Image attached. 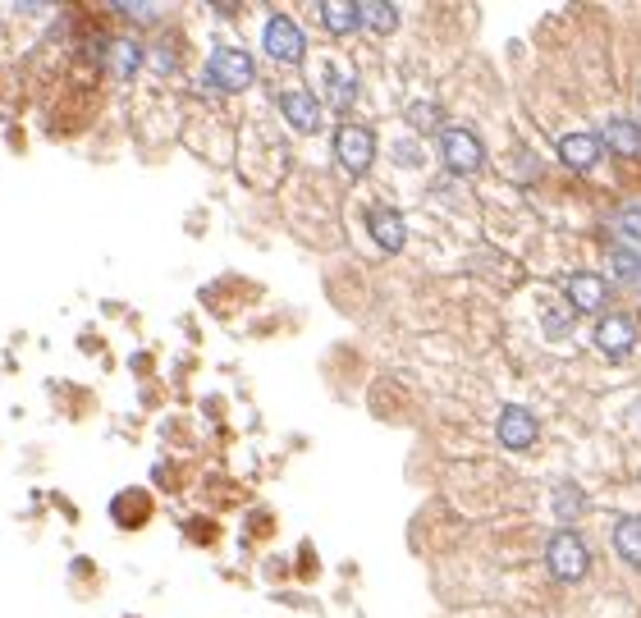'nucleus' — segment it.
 Segmentation results:
<instances>
[{"label": "nucleus", "instance_id": "obj_1", "mask_svg": "<svg viewBox=\"0 0 641 618\" xmlns=\"http://www.w3.org/2000/svg\"><path fill=\"white\" fill-rule=\"evenodd\" d=\"M207 78L220 87V92H239L257 78V65H252V55L239 51V46H216L207 60Z\"/></svg>", "mask_w": 641, "mask_h": 618}, {"label": "nucleus", "instance_id": "obj_2", "mask_svg": "<svg viewBox=\"0 0 641 618\" xmlns=\"http://www.w3.org/2000/svg\"><path fill=\"white\" fill-rule=\"evenodd\" d=\"M545 559H550V573H555L559 582H582L591 568V550L577 532H559L555 541H550V554H545Z\"/></svg>", "mask_w": 641, "mask_h": 618}, {"label": "nucleus", "instance_id": "obj_3", "mask_svg": "<svg viewBox=\"0 0 641 618\" xmlns=\"http://www.w3.org/2000/svg\"><path fill=\"white\" fill-rule=\"evenodd\" d=\"M261 42H266V55L280 60V65H298V60L307 55V42H303V33H298V23L284 19V14H271V19H266Z\"/></svg>", "mask_w": 641, "mask_h": 618}, {"label": "nucleus", "instance_id": "obj_4", "mask_svg": "<svg viewBox=\"0 0 641 618\" xmlns=\"http://www.w3.org/2000/svg\"><path fill=\"white\" fill-rule=\"evenodd\" d=\"M335 152H339V165H344V170L362 174L376 161V138H371V129H362V124H344V129L335 133Z\"/></svg>", "mask_w": 641, "mask_h": 618}, {"label": "nucleus", "instance_id": "obj_5", "mask_svg": "<svg viewBox=\"0 0 641 618\" xmlns=\"http://www.w3.org/2000/svg\"><path fill=\"white\" fill-rule=\"evenodd\" d=\"M440 152H445L449 170H458V174L481 170V161H486L477 133H468V129H445V133H440Z\"/></svg>", "mask_w": 641, "mask_h": 618}, {"label": "nucleus", "instance_id": "obj_6", "mask_svg": "<svg viewBox=\"0 0 641 618\" xmlns=\"http://www.w3.org/2000/svg\"><path fill=\"white\" fill-rule=\"evenodd\" d=\"M500 445L504 449H532L536 445V417L527 408H518V403H509V408L500 412Z\"/></svg>", "mask_w": 641, "mask_h": 618}, {"label": "nucleus", "instance_id": "obj_7", "mask_svg": "<svg viewBox=\"0 0 641 618\" xmlns=\"http://www.w3.org/2000/svg\"><path fill=\"white\" fill-rule=\"evenodd\" d=\"M280 110L289 115V124H294L298 133H312L316 124H321V101H316L312 92H284Z\"/></svg>", "mask_w": 641, "mask_h": 618}, {"label": "nucleus", "instance_id": "obj_8", "mask_svg": "<svg viewBox=\"0 0 641 618\" xmlns=\"http://www.w3.org/2000/svg\"><path fill=\"white\" fill-rule=\"evenodd\" d=\"M568 303H573V312H600L605 307V280L600 275H573L568 280Z\"/></svg>", "mask_w": 641, "mask_h": 618}, {"label": "nucleus", "instance_id": "obj_9", "mask_svg": "<svg viewBox=\"0 0 641 618\" xmlns=\"http://www.w3.org/2000/svg\"><path fill=\"white\" fill-rule=\"evenodd\" d=\"M596 344L605 348V353H628V348L637 344V330H632L628 316H605L596 326Z\"/></svg>", "mask_w": 641, "mask_h": 618}, {"label": "nucleus", "instance_id": "obj_10", "mask_svg": "<svg viewBox=\"0 0 641 618\" xmlns=\"http://www.w3.org/2000/svg\"><path fill=\"white\" fill-rule=\"evenodd\" d=\"M559 156H564L573 170H591V165L600 161V138H591V133H568V138L559 142Z\"/></svg>", "mask_w": 641, "mask_h": 618}, {"label": "nucleus", "instance_id": "obj_11", "mask_svg": "<svg viewBox=\"0 0 641 618\" xmlns=\"http://www.w3.org/2000/svg\"><path fill=\"white\" fill-rule=\"evenodd\" d=\"M371 234H376V243L390 248V252H399L403 239H408V234H403V216L390 211V206H376V211H371Z\"/></svg>", "mask_w": 641, "mask_h": 618}, {"label": "nucleus", "instance_id": "obj_12", "mask_svg": "<svg viewBox=\"0 0 641 618\" xmlns=\"http://www.w3.org/2000/svg\"><path fill=\"white\" fill-rule=\"evenodd\" d=\"M605 142H609V152L641 156V129L632 120H609L605 124Z\"/></svg>", "mask_w": 641, "mask_h": 618}, {"label": "nucleus", "instance_id": "obj_13", "mask_svg": "<svg viewBox=\"0 0 641 618\" xmlns=\"http://www.w3.org/2000/svg\"><path fill=\"white\" fill-rule=\"evenodd\" d=\"M321 19H326V28L330 33H353L358 28V5H348V0H326L321 5Z\"/></svg>", "mask_w": 641, "mask_h": 618}, {"label": "nucleus", "instance_id": "obj_14", "mask_svg": "<svg viewBox=\"0 0 641 618\" xmlns=\"http://www.w3.org/2000/svg\"><path fill=\"white\" fill-rule=\"evenodd\" d=\"M614 545H619V554L628 564H641V518H623L614 527Z\"/></svg>", "mask_w": 641, "mask_h": 618}, {"label": "nucleus", "instance_id": "obj_15", "mask_svg": "<svg viewBox=\"0 0 641 618\" xmlns=\"http://www.w3.org/2000/svg\"><path fill=\"white\" fill-rule=\"evenodd\" d=\"M358 19L367 23L371 33H390L394 23H399V14H394L390 5H381V0H367V5H358Z\"/></svg>", "mask_w": 641, "mask_h": 618}, {"label": "nucleus", "instance_id": "obj_16", "mask_svg": "<svg viewBox=\"0 0 641 618\" xmlns=\"http://www.w3.org/2000/svg\"><path fill=\"white\" fill-rule=\"evenodd\" d=\"M582 509H587V499H582V490L568 486V481H559V486H555V513H559V518H577Z\"/></svg>", "mask_w": 641, "mask_h": 618}, {"label": "nucleus", "instance_id": "obj_17", "mask_svg": "<svg viewBox=\"0 0 641 618\" xmlns=\"http://www.w3.org/2000/svg\"><path fill=\"white\" fill-rule=\"evenodd\" d=\"M138 60H142V51L129 42V37H120V42H115V55H110V69H115L120 78H129L133 69H138Z\"/></svg>", "mask_w": 641, "mask_h": 618}, {"label": "nucleus", "instance_id": "obj_18", "mask_svg": "<svg viewBox=\"0 0 641 618\" xmlns=\"http://www.w3.org/2000/svg\"><path fill=\"white\" fill-rule=\"evenodd\" d=\"M609 266H614V275H619V280H637V275H641V261H637V252H632V248H614V252H609Z\"/></svg>", "mask_w": 641, "mask_h": 618}, {"label": "nucleus", "instance_id": "obj_19", "mask_svg": "<svg viewBox=\"0 0 641 618\" xmlns=\"http://www.w3.org/2000/svg\"><path fill=\"white\" fill-rule=\"evenodd\" d=\"M330 97H335V106H348L358 97V83H348L344 74H330Z\"/></svg>", "mask_w": 641, "mask_h": 618}, {"label": "nucleus", "instance_id": "obj_20", "mask_svg": "<svg viewBox=\"0 0 641 618\" xmlns=\"http://www.w3.org/2000/svg\"><path fill=\"white\" fill-rule=\"evenodd\" d=\"M413 124H417V129H435V124H440V110H435L431 101H417V106H413Z\"/></svg>", "mask_w": 641, "mask_h": 618}]
</instances>
